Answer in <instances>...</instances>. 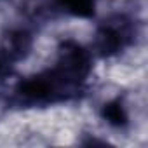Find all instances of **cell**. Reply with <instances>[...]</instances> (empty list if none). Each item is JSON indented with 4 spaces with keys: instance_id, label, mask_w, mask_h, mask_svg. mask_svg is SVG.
Returning <instances> with one entry per match:
<instances>
[{
    "instance_id": "cell-2",
    "label": "cell",
    "mask_w": 148,
    "mask_h": 148,
    "mask_svg": "<svg viewBox=\"0 0 148 148\" xmlns=\"http://www.w3.org/2000/svg\"><path fill=\"white\" fill-rule=\"evenodd\" d=\"M54 2L64 12L82 19L92 18L96 11V0H54Z\"/></svg>"
},
{
    "instance_id": "cell-4",
    "label": "cell",
    "mask_w": 148,
    "mask_h": 148,
    "mask_svg": "<svg viewBox=\"0 0 148 148\" xmlns=\"http://www.w3.org/2000/svg\"><path fill=\"white\" fill-rule=\"evenodd\" d=\"M4 66H5V61H4L2 58H0V73H2V71H4Z\"/></svg>"
},
{
    "instance_id": "cell-3",
    "label": "cell",
    "mask_w": 148,
    "mask_h": 148,
    "mask_svg": "<svg viewBox=\"0 0 148 148\" xmlns=\"http://www.w3.org/2000/svg\"><path fill=\"white\" fill-rule=\"evenodd\" d=\"M101 115L113 127H124L127 124V112H125V106L122 105V101L119 98L105 103V106L101 110Z\"/></svg>"
},
{
    "instance_id": "cell-1",
    "label": "cell",
    "mask_w": 148,
    "mask_h": 148,
    "mask_svg": "<svg viewBox=\"0 0 148 148\" xmlns=\"http://www.w3.org/2000/svg\"><path fill=\"white\" fill-rule=\"evenodd\" d=\"M131 28L124 18L103 23L96 33V49L101 56H113L124 51L131 42Z\"/></svg>"
}]
</instances>
